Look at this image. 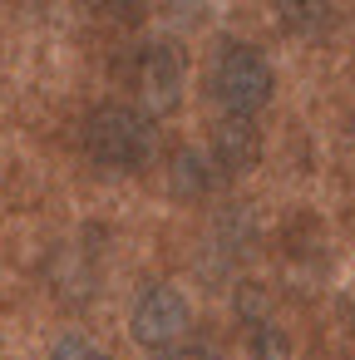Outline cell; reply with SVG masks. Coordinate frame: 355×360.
I'll use <instances>...</instances> for the list:
<instances>
[{
    "label": "cell",
    "instance_id": "7a4b0ae2",
    "mask_svg": "<svg viewBox=\"0 0 355 360\" xmlns=\"http://www.w3.org/2000/svg\"><path fill=\"white\" fill-rule=\"evenodd\" d=\"M207 89L217 99L222 114H242V119H257L266 104H271V89H276V75L266 65V55L257 45H222L212 70H207Z\"/></svg>",
    "mask_w": 355,
    "mask_h": 360
},
{
    "label": "cell",
    "instance_id": "8992f818",
    "mask_svg": "<svg viewBox=\"0 0 355 360\" xmlns=\"http://www.w3.org/2000/svg\"><path fill=\"white\" fill-rule=\"evenodd\" d=\"M222 178H227V173L217 168L212 153H193V148H183V153L173 158V193H178V198H207Z\"/></svg>",
    "mask_w": 355,
    "mask_h": 360
},
{
    "label": "cell",
    "instance_id": "30bf717a",
    "mask_svg": "<svg viewBox=\"0 0 355 360\" xmlns=\"http://www.w3.org/2000/svg\"><path fill=\"white\" fill-rule=\"evenodd\" d=\"M163 360H222L217 350H207V345H173Z\"/></svg>",
    "mask_w": 355,
    "mask_h": 360
},
{
    "label": "cell",
    "instance_id": "3957f363",
    "mask_svg": "<svg viewBox=\"0 0 355 360\" xmlns=\"http://www.w3.org/2000/svg\"><path fill=\"white\" fill-rule=\"evenodd\" d=\"M188 326H193V311H188L183 291H173V286H143L138 301H134V311H129V330H134V340L143 350H173V345H183Z\"/></svg>",
    "mask_w": 355,
    "mask_h": 360
},
{
    "label": "cell",
    "instance_id": "5b68a950",
    "mask_svg": "<svg viewBox=\"0 0 355 360\" xmlns=\"http://www.w3.org/2000/svg\"><path fill=\"white\" fill-rule=\"evenodd\" d=\"M257 153H262V139H257L252 119L222 114V124H217V134H212V158H217V168H222V173H242V168L257 163Z\"/></svg>",
    "mask_w": 355,
    "mask_h": 360
},
{
    "label": "cell",
    "instance_id": "52a82bcc",
    "mask_svg": "<svg viewBox=\"0 0 355 360\" xmlns=\"http://www.w3.org/2000/svg\"><path fill=\"white\" fill-rule=\"evenodd\" d=\"M276 11H281V25L291 35H321L330 25L335 0H276Z\"/></svg>",
    "mask_w": 355,
    "mask_h": 360
},
{
    "label": "cell",
    "instance_id": "ba28073f",
    "mask_svg": "<svg viewBox=\"0 0 355 360\" xmlns=\"http://www.w3.org/2000/svg\"><path fill=\"white\" fill-rule=\"evenodd\" d=\"M50 360H109V355H104L89 335H65V340L50 350Z\"/></svg>",
    "mask_w": 355,
    "mask_h": 360
},
{
    "label": "cell",
    "instance_id": "277c9868",
    "mask_svg": "<svg viewBox=\"0 0 355 360\" xmlns=\"http://www.w3.org/2000/svg\"><path fill=\"white\" fill-rule=\"evenodd\" d=\"M134 94H138V109H148V114L178 109V99H183V55H178L173 45H148V50H138Z\"/></svg>",
    "mask_w": 355,
    "mask_h": 360
},
{
    "label": "cell",
    "instance_id": "9c48e42d",
    "mask_svg": "<svg viewBox=\"0 0 355 360\" xmlns=\"http://www.w3.org/2000/svg\"><path fill=\"white\" fill-rule=\"evenodd\" d=\"M89 11L104 20H138L143 15V0H89Z\"/></svg>",
    "mask_w": 355,
    "mask_h": 360
},
{
    "label": "cell",
    "instance_id": "6da1fadb",
    "mask_svg": "<svg viewBox=\"0 0 355 360\" xmlns=\"http://www.w3.org/2000/svg\"><path fill=\"white\" fill-rule=\"evenodd\" d=\"M79 143H84L89 163H99L109 173H138V168L153 163V148H158L153 114L134 109V104H99L84 119Z\"/></svg>",
    "mask_w": 355,
    "mask_h": 360
}]
</instances>
